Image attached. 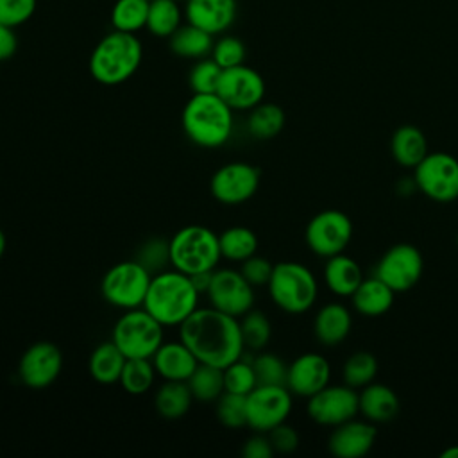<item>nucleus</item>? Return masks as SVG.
Wrapping results in <instances>:
<instances>
[{
    "mask_svg": "<svg viewBox=\"0 0 458 458\" xmlns=\"http://www.w3.org/2000/svg\"><path fill=\"white\" fill-rule=\"evenodd\" d=\"M179 340L190 347L199 363L220 369L245 352L240 320L213 306L197 308L179 326Z\"/></svg>",
    "mask_w": 458,
    "mask_h": 458,
    "instance_id": "nucleus-1",
    "label": "nucleus"
},
{
    "mask_svg": "<svg viewBox=\"0 0 458 458\" xmlns=\"http://www.w3.org/2000/svg\"><path fill=\"white\" fill-rule=\"evenodd\" d=\"M199 297L190 276L166 268L152 276L141 308L165 327H179L199 308Z\"/></svg>",
    "mask_w": 458,
    "mask_h": 458,
    "instance_id": "nucleus-2",
    "label": "nucleus"
},
{
    "mask_svg": "<svg viewBox=\"0 0 458 458\" xmlns=\"http://www.w3.org/2000/svg\"><path fill=\"white\" fill-rule=\"evenodd\" d=\"M233 123V109L216 93H193L181 114L188 140L204 148L222 147L231 138Z\"/></svg>",
    "mask_w": 458,
    "mask_h": 458,
    "instance_id": "nucleus-3",
    "label": "nucleus"
},
{
    "mask_svg": "<svg viewBox=\"0 0 458 458\" xmlns=\"http://www.w3.org/2000/svg\"><path fill=\"white\" fill-rule=\"evenodd\" d=\"M143 59V47L136 34L111 30L89 55V73L104 86H116L131 79Z\"/></svg>",
    "mask_w": 458,
    "mask_h": 458,
    "instance_id": "nucleus-4",
    "label": "nucleus"
},
{
    "mask_svg": "<svg viewBox=\"0 0 458 458\" xmlns=\"http://www.w3.org/2000/svg\"><path fill=\"white\" fill-rule=\"evenodd\" d=\"M220 258L218 234L206 225L181 227L170 238V265L186 276L213 272Z\"/></svg>",
    "mask_w": 458,
    "mask_h": 458,
    "instance_id": "nucleus-5",
    "label": "nucleus"
},
{
    "mask_svg": "<svg viewBox=\"0 0 458 458\" xmlns=\"http://www.w3.org/2000/svg\"><path fill=\"white\" fill-rule=\"evenodd\" d=\"M267 288L272 302L292 315L308 311L318 295L315 274L297 261L276 263Z\"/></svg>",
    "mask_w": 458,
    "mask_h": 458,
    "instance_id": "nucleus-6",
    "label": "nucleus"
},
{
    "mask_svg": "<svg viewBox=\"0 0 458 458\" xmlns=\"http://www.w3.org/2000/svg\"><path fill=\"white\" fill-rule=\"evenodd\" d=\"M163 324H159L147 310L134 308L116 320L111 340L125 358H152L165 342Z\"/></svg>",
    "mask_w": 458,
    "mask_h": 458,
    "instance_id": "nucleus-7",
    "label": "nucleus"
},
{
    "mask_svg": "<svg viewBox=\"0 0 458 458\" xmlns=\"http://www.w3.org/2000/svg\"><path fill=\"white\" fill-rule=\"evenodd\" d=\"M152 274L136 259H125L113 265L102 277V297L114 308H141Z\"/></svg>",
    "mask_w": 458,
    "mask_h": 458,
    "instance_id": "nucleus-8",
    "label": "nucleus"
},
{
    "mask_svg": "<svg viewBox=\"0 0 458 458\" xmlns=\"http://www.w3.org/2000/svg\"><path fill=\"white\" fill-rule=\"evenodd\" d=\"M417 188L435 202L458 199V159L447 152H428L415 166Z\"/></svg>",
    "mask_w": 458,
    "mask_h": 458,
    "instance_id": "nucleus-9",
    "label": "nucleus"
},
{
    "mask_svg": "<svg viewBox=\"0 0 458 458\" xmlns=\"http://www.w3.org/2000/svg\"><path fill=\"white\" fill-rule=\"evenodd\" d=\"M352 238V222L340 209H324L306 225L304 240L310 250L320 258L342 254Z\"/></svg>",
    "mask_w": 458,
    "mask_h": 458,
    "instance_id": "nucleus-10",
    "label": "nucleus"
},
{
    "mask_svg": "<svg viewBox=\"0 0 458 458\" xmlns=\"http://www.w3.org/2000/svg\"><path fill=\"white\" fill-rule=\"evenodd\" d=\"M292 392L281 385H258L247 394V426L258 433H268L286 422L292 411Z\"/></svg>",
    "mask_w": 458,
    "mask_h": 458,
    "instance_id": "nucleus-11",
    "label": "nucleus"
},
{
    "mask_svg": "<svg viewBox=\"0 0 458 458\" xmlns=\"http://www.w3.org/2000/svg\"><path fill=\"white\" fill-rule=\"evenodd\" d=\"M206 295L209 306L236 318L254 306V286L234 268H215Z\"/></svg>",
    "mask_w": 458,
    "mask_h": 458,
    "instance_id": "nucleus-12",
    "label": "nucleus"
},
{
    "mask_svg": "<svg viewBox=\"0 0 458 458\" xmlns=\"http://www.w3.org/2000/svg\"><path fill=\"white\" fill-rule=\"evenodd\" d=\"M259 168L245 163L233 161L222 165L209 181V190L215 200L225 206H238L254 197L259 188Z\"/></svg>",
    "mask_w": 458,
    "mask_h": 458,
    "instance_id": "nucleus-13",
    "label": "nucleus"
},
{
    "mask_svg": "<svg viewBox=\"0 0 458 458\" xmlns=\"http://www.w3.org/2000/svg\"><path fill=\"white\" fill-rule=\"evenodd\" d=\"M424 270L422 254L410 243H395L377 261L374 276L386 283L395 293L411 290Z\"/></svg>",
    "mask_w": 458,
    "mask_h": 458,
    "instance_id": "nucleus-14",
    "label": "nucleus"
},
{
    "mask_svg": "<svg viewBox=\"0 0 458 458\" xmlns=\"http://www.w3.org/2000/svg\"><path fill=\"white\" fill-rule=\"evenodd\" d=\"M308 417L320 426H338L354 419L360 411L358 390L344 385H327L311 397L306 404Z\"/></svg>",
    "mask_w": 458,
    "mask_h": 458,
    "instance_id": "nucleus-15",
    "label": "nucleus"
},
{
    "mask_svg": "<svg viewBox=\"0 0 458 458\" xmlns=\"http://www.w3.org/2000/svg\"><path fill=\"white\" fill-rule=\"evenodd\" d=\"M216 95L234 111H250L263 102L265 81L259 72L247 64L222 70Z\"/></svg>",
    "mask_w": 458,
    "mask_h": 458,
    "instance_id": "nucleus-16",
    "label": "nucleus"
},
{
    "mask_svg": "<svg viewBox=\"0 0 458 458\" xmlns=\"http://www.w3.org/2000/svg\"><path fill=\"white\" fill-rule=\"evenodd\" d=\"M63 370V354L52 342H36L25 349L18 363L21 383L32 390L50 386Z\"/></svg>",
    "mask_w": 458,
    "mask_h": 458,
    "instance_id": "nucleus-17",
    "label": "nucleus"
},
{
    "mask_svg": "<svg viewBox=\"0 0 458 458\" xmlns=\"http://www.w3.org/2000/svg\"><path fill=\"white\" fill-rule=\"evenodd\" d=\"M331 365L326 356L318 352H304L288 365L286 388L292 395L311 397L329 385Z\"/></svg>",
    "mask_w": 458,
    "mask_h": 458,
    "instance_id": "nucleus-18",
    "label": "nucleus"
},
{
    "mask_svg": "<svg viewBox=\"0 0 458 458\" xmlns=\"http://www.w3.org/2000/svg\"><path fill=\"white\" fill-rule=\"evenodd\" d=\"M376 437L374 422L354 417L335 426L327 438V449L336 458H361L372 449Z\"/></svg>",
    "mask_w": 458,
    "mask_h": 458,
    "instance_id": "nucleus-19",
    "label": "nucleus"
},
{
    "mask_svg": "<svg viewBox=\"0 0 458 458\" xmlns=\"http://www.w3.org/2000/svg\"><path fill=\"white\" fill-rule=\"evenodd\" d=\"M236 0H186L184 20L211 36L224 34L236 20Z\"/></svg>",
    "mask_w": 458,
    "mask_h": 458,
    "instance_id": "nucleus-20",
    "label": "nucleus"
},
{
    "mask_svg": "<svg viewBox=\"0 0 458 458\" xmlns=\"http://www.w3.org/2000/svg\"><path fill=\"white\" fill-rule=\"evenodd\" d=\"M156 374L165 381H188L199 360L184 342H163L150 358Z\"/></svg>",
    "mask_w": 458,
    "mask_h": 458,
    "instance_id": "nucleus-21",
    "label": "nucleus"
},
{
    "mask_svg": "<svg viewBox=\"0 0 458 458\" xmlns=\"http://www.w3.org/2000/svg\"><path fill=\"white\" fill-rule=\"evenodd\" d=\"M352 329V315L347 306L340 302L324 304L313 318L315 338L324 347H336Z\"/></svg>",
    "mask_w": 458,
    "mask_h": 458,
    "instance_id": "nucleus-22",
    "label": "nucleus"
},
{
    "mask_svg": "<svg viewBox=\"0 0 458 458\" xmlns=\"http://www.w3.org/2000/svg\"><path fill=\"white\" fill-rule=\"evenodd\" d=\"M358 399H360V413L363 415V419L374 424L394 420L401 408L397 394L383 383L372 381L367 386L360 388Z\"/></svg>",
    "mask_w": 458,
    "mask_h": 458,
    "instance_id": "nucleus-23",
    "label": "nucleus"
},
{
    "mask_svg": "<svg viewBox=\"0 0 458 458\" xmlns=\"http://www.w3.org/2000/svg\"><path fill=\"white\" fill-rule=\"evenodd\" d=\"M361 281L363 272L354 258L344 252L327 258L324 265V283L335 295L351 297Z\"/></svg>",
    "mask_w": 458,
    "mask_h": 458,
    "instance_id": "nucleus-24",
    "label": "nucleus"
},
{
    "mask_svg": "<svg viewBox=\"0 0 458 458\" xmlns=\"http://www.w3.org/2000/svg\"><path fill=\"white\" fill-rule=\"evenodd\" d=\"M395 292L383 283L379 277H363L360 286L351 295L352 308L363 317H379L385 315L394 304Z\"/></svg>",
    "mask_w": 458,
    "mask_h": 458,
    "instance_id": "nucleus-25",
    "label": "nucleus"
},
{
    "mask_svg": "<svg viewBox=\"0 0 458 458\" xmlns=\"http://www.w3.org/2000/svg\"><path fill=\"white\" fill-rule=\"evenodd\" d=\"M392 157L404 168H415L428 154V141L424 132L415 125H401L392 134Z\"/></svg>",
    "mask_w": 458,
    "mask_h": 458,
    "instance_id": "nucleus-26",
    "label": "nucleus"
},
{
    "mask_svg": "<svg viewBox=\"0 0 458 458\" xmlns=\"http://www.w3.org/2000/svg\"><path fill=\"white\" fill-rule=\"evenodd\" d=\"M127 358L123 352L114 345L113 340L98 344L88 360L89 376L100 385H113L120 381L123 365Z\"/></svg>",
    "mask_w": 458,
    "mask_h": 458,
    "instance_id": "nucleus-27",
    "label": "nucleus"
},
{
    "mask_svg": "<svg viewBox=\"0 0 458 458\" xmlns=\"http://www.w3.org/2000/svg\"><path fill=\"white\" fill-rule=\"evenodd\" d=\"M213 36L188 21H184L170 38L168 45L170 50L182 59H202L211 54L213 48Z\"/></svg>",
    "mask_w": 458,
    "mask_h": 458,
    "instance_id": "nucleus-28",
    "label": "nucleus"
},
{
    "mask_svg": "<svg viewBox=\"0 0 458 458\" xmlns=\"http://www.w3.org/2000/svg\"><path fill=\"white\" fill-rule=\"evenodd\" d=\"M193 395L186 381H165L154 394V408L166 420H177L191 408Z\"/></svg>",
    "mask_w": 458,
    "mask_h": 458,
    "instance_id": "nucleus-29",
    "label": "nucleus"
},
{
    "mask_svg": "<svg viewBox=\"0 0 458 458\" xmlns=\"http://www.w3.org/2000/svg\"><path fill=\"white\" fill-rule=\"evenodd\" d=\"M184 7L179 0H150L145 29L156 38H170L184 23Z\"/></svg>",
    "mask_w": 458,
    "mask_h": 458,
    "instance_id": "nucleus-30",
    "label": "nucleus"
},
{
    "mask_svg": "<svg viewBox=\"0 0 458 458\" xmlns=\"http://www.w3.org/2000/svg\"><path fill=\"white\" fill-rule=\"evenodd\" d=\"M218 245L222 258L227 261L242 263L256 254L258 236L245 225H233L218 234Z\"/></svg>",
    "mask_w": 458,
    "mask_h": 458,
    "instance_id": "nucleus-31",
    "label": "nucleus"
},
{
    "mask_svg": "<svg viewBox=\"0 0 458 458\" xmlns=\"http://www.w3.org/2000/svg\"><path fill=\"white\" fill-rule=\"evenodd\" d=\"M284 127V111L274 102H259L247 118V129L256 140H270Z\"/></svg>",
    "mask_w": 458,
    "mask_h": 458,
    "instance_id": "nucleus-32",
    "label": "nucleus"
},
{
    "mask_svg": "<svg viewBox=\"0 0 458 458\" xmlns=\"http://www.w3.org/2000/svg\"><path fill=\"white\" fill-rule=\"evenodd\" d=\"M186 383L191 390L193 399L199 403H216V399L225 392L224 370L220 367L206 363H199Z\"/></svg>",
    "mask_w": 458,
    "mask_h": 458,
    "instance_id": "nucleus-33",
    "label": "nucleus"
},
{
    "mask_svg": "<svg viewBox=\"0 0 458 458\" xmlns=\"http://www.w3.org/2000/svg\"><path fill=\"white\" fill-rule=\"evenodd\" d=\"M156 376L150 358H127L118 383L127 394L141 395L150 390Z\"/></svg>",
    "mask_w": 458,
    "mask_h": 458,
    "instance_id": "nucleus-34",
    "label": "nucleus"
},
{
    "mask_svg": "<svg viewBox=\"0 0 458 458\" xmlns=\"http://www.w3.org/2000/svg\"><path fill=\"white\" fill-rule=\"evenodd\" d=\"M376 376H377V360L369 351L352 352L342 367L344 383L354 390L367 386L376 379Z\"/></svg>",
    "mask_w": 458,
    "mask_h": 458,
    "instance_id": "nucleus-35",
    "label": "nucleus"
},
{
    "mask_svg": "<svg viewBox=\"0 0 458 458\" xmlns=\"http://www.w3.org/2000/svg\"><path fill=\"white\" fill-rule=\"evenodd\" d=\"M148 0H116L111 9V25L114 30L132 32L145 29Z\"/></svg>",
    "mask_w": 458,
    "mask_h": 458,
    "instance_id": "nucleus-36",
    "label": "nucleus"
},
{
    "mask_svg": "<svg viewBox=\"0 0 458 458\" xmlns=\"http://www.w3.org/2000/svg\"><path fill=\"white\" fill-rule=\"evenodd\" d=\"M240 318H242L240 329H242V338H243L245 349L256 351V352L263 351L272 336V326H270V320L267 318V315L258 310H249Z\"/></svg>",
    "mask_w": 458,
    "mask_h": 458,
    "instance_id": "nucleus-37",
    "label": "nucleus"
},
{
    "mask_svg": "<svg viewBox=\"0 0 458 458\" xmlns=\"http://www.w3.org/2000/svg\"><path fill=\"white\" fill-rule=\"evenodd\" d=\"M224 370V386L225 392L231 394H240V395H247L254 386H258L256 381V372L252 367V358H238L233 363H229L227 367L222 369Z\"/></svg>",
    "mask_w": 458,
    "mask_h": 458,
    "instance_id": "nucleus-38",
    "label": "nucleus"
},
{
    "mask_svg": "<svg viewBox=\"0 0 458 458\" xmlns=\"http://www.w3.org/2000/svg\"><path fill=\"white\" fill-rule=\"evenodd\" d=\"M216 419L231 429L247 426V395L224 392L216 399Z\"/></svg>",
    "mask_w": 458,
    "mask_h": 458,
    "instance_id": "nucleus-39",
    "label": "nucleus"
},
{
    "mask_svg": "<svg viewBox=\"0 0 458 458\" xmlns=\"http://www.w3.org/2000/svg\"><path fill=\"white\" fill-rule=\"evenodd\" d=\"M258 385H281L286 386L288 365L274 352H258L252 358Z\"/></svg>",
    "mask_w": 458,
    "mask_h": 458,
    "instance_id": "nucleus-40",
    "label": "nucleus"
},
{
    "mask_svg": "<svg viewBox=\"0 0 458 458\" xmlns=\"http://www.w3.org/2000/svg\"><path fill=\"white\" fill-rule=\"evenodd\" d=\"M220 75L222 68L209 55L197 59L188 73L190 89L193 93H216Z\"/></svg>",
    "mask_w": 458,
    "mask_h": 458,
    "instance_id": "nucleus-41",
    "label": "nucleus"
},
{
    "mask_svg": "<svg viewBox=\"0 0 458 458\" xmlns=\"http://www.w3.org/2000/svg\"><path fill=\"white\" fill-rule=\"evenodd\" d=\"M138 263H141L152 276L166 270L170 265V240L165 238H148L141 243V247L136 252L134 258Z\"/></svg>",
    "mask_w": 458,
    "mask_h": 458,
    "instance_id": "nucleus-42",
    "label": "nucleus"
},
{
    "mask_svg": "<svg viewBox=\"0 0 458 458\" xmlns=\"http://www.w3.org/2000/svg\"><path fill=\"white\" fill-rule=\"evenodd\" d=\"M247 55L245 45L236 36H220L213 41V48L209 57L222 68H233L238 64H243Z\"/></svg>",
    "mask_w": 458,
    "mask_h": 458,
    "instance_id": "nucleus-43",
    "label": "nucleus"
},
{
    "mask_svg": "<svg viewBox=\"0 0 458 458\" xmlns=\"http://www.w3.org/2000/svg\"><path fill=\"white\" fill-rule=\"evenodd\" d=\"M36 7L38 0H0V23L16 29L32 18Z\"/></svg>",
    "mask_w": 458,
    "mask_h": 458,
    "instance_id": "nucleus-44",
    "label": "nucleus"
},
{
    "mask_svg": "<svg viewBox=\"0 0 458 458\" xmlns=\"http://www.w3.org/2000/svg\"><path fill=\"white\" fill-rule=\"evenodd\" d=\"M274 265L263 258V256H250L245 261H242V276L256 288V286H265L268 284V279L272 276Z\"/></svg>",
    "mask_w": 458,
    "mask_h": 458,
    "instance_id": "nucleus-45",
    "label": "nucleus"
},
{
    "mask_svg": "<svg viewBox=\"0 0 458 458\" xmlns=\"http://www.w3.org/2000/svg\"><path fill=\"white\" fill-rule=\"evenodd\" d=\"M267 435H268V440H270L276 453L288 454V453H293L299 447V433L293 426H290L286 422L277 424Z\"/></svg>",
    "mask_w": 458,
    "mask_h": 458,
    "instance_id": "nucleus-46",
    "label": "nucleus"
},
{
    "mask_svg": "<svg viewBox=\"0 0 458 458\" xmlns=\"http://www.w3.org/2000/svg\"><path fill=\"white\" fill-rule=\"evenodd\" d=\"M274 453L276 451L268 440V435L258 431H254V435L249 437L242 447L243 458H272Z\"/></svg>",
    "mask_w": 458,
    "mask_h": 458,
    "instance_id": "nucleus-47",
    "label": "nucleus"
},
{
    "mask_svg": "<svg viewBox=\"0 0 458 458\" xmlns=\"http://www.w3.org/2000/svg\"><path fill=\"white\" fill-rule=\"evenodd\" d=\"M18 48V38L13 27L0 23V61H7Z\"/></svg>",
    "mask_w": 458,
    "mask_h": 458,
    "instance_id": "nucleus-48",
    "label": "nucleus"
},
{
    "mask_svg": "<svg viewBox=\"0 0 458 458\" xmlns=\"http://www.w3.org/2000/svg\"><path fill=\"white\" fill-rule=\"evenodd\" d=\"M211 274L213 272H200V274H195V276H190L195 288L200 292V293H206L208 286H209V281H211Z\"/></svg>",
    "mask_w": 458,
    "mask_h": 458,
    "instance_id": "nucleus-49",
    "label": "nucleus"
},
{
    "mask_svg": "<svg viewBox=\"0 0 458 458\" xmlns=\"http://www.w3.org/2000/svg\"><path fill=\"white\" fill-rule=\"evenodd\" d=\"M415 190H419V188H417V182L413 177H404L397 182V191L401 195H411Z\"/></svg>",
    "mask_w": 458,
    "mask_h": 458,
    "instance_id": "nucleus-50",
    "label": "nucleus"
},
{
    "mask_svg": "<svg viewBox=\"0 0 458 458\" xmlns=\"http://www.w3.org/2000/svg\"><path fill=\"white\" fill-rule=\"evenodd\" d=\"M442 458H458V445H451L442 451Z\"/></svg>",
    "mask_w": 458,
    "mask_h": 458,
    "instance_id": "nucleus-51",
    "label": "nucleus"
},
{
    "mask_svg": "<svg viewBox=\"0 0 458 458\" xmlns=\"http://www.w3.org/2000/svg\"><path fill=\"white\" fill-rule=\"evenodd\" d=\"M5 247H7V238H5V233L0 229V258L5 252Z\"/></svg>",
    "mask_w": 458,
    "mask_h": 458,
    "instance_id": "nucleus-52",
    "label": "nucleus"
},
{
    "mask_svg": "<svg viewBox=\"0 0 458 458\" xmlns=\"http://www.w3.org/2000/svg\"><path fill=\"white\" fill-rule=\"evenodd\" d=\"M456 247H458V234H456Z\"/></svg>",
    "mask_w": 458,
    "mask_h": 458,
    "instance_id": "nucleus-53",
    "label": "nucleus"
},
{
    "mask_svg": "<svg viewBox=\"0 0 458 458\" xmlns=\"http://www.w3.org/2000/svg\"><path fill=\"white\" fill-rule=\"evenodd\" d=\"M179 2H182V4H184V2H186V0H179Z\"/></svg>",
    "mask_w": 458,
    "mask_h": 458,
    "instance_id": "nucleus-54",
    "label": "nucleus"
},
{
    "mask_svg": "<svg viewBox=\"0 0 458 458\" xmlns=\"http://www.w3.org/2000/svg\"><path fill=\"white\" fill-rule=\"evenodd\" d=\"M148 2H150V0H148Z\"/></svg>",
    "mask_w": 458,
    "mask_h": 458,
    "instance_id": "nucleus-55",
    "label": "nucleus"
}]
</instances>
